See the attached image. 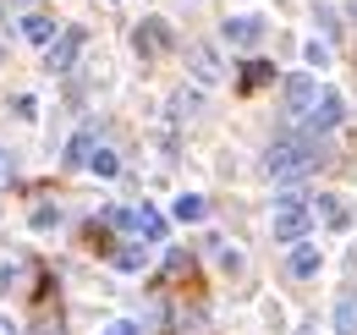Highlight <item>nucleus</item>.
Here are the masks:
<instances>
[{
	"instance_id": "1",
	"label": "nucleus",
	"mask_w": 357,
	"mask_h": 335,
	"mask_svg": "<svg viewBox=\"0 0 357 335\" xmlns=\"http://www.w3.org/2000/svg\"><path fill=\"white\" fill-rule=\"evenodd\" d=\"M313 165H319V143H308V137H275L264 154V170L275 181H303Z\"/></svg>"
},
{
	"instance_id": "2",
	"label": "nucleus",
	"mask_w": 357,
	"mask_h": 335,
	"mask_svg": "<svg viewBox=\"0 0 357 335\" xmlns=\"http://www.w3.org/2000/svg\"><path fill=\"white\" fill-rule=\"evenodd\" d=\"M269 231H275V242H286V248H297V242H308L313 231V209H308V193H286L275 214H269Z\"/></svg>"
},
{
	"instance_id": "3",
	"label": "nucleus",
	"mask_w": 357,
	"mask_h": 335,
	"mask_svg": "<svg viewBox=\"0 0 357 335\" xmlns=\"http://www.w3.org/2000/svg\"><path fill=\"white\" fill-rule=\"evenodd\" d=\"M110 225L116 231H127V237H137V242H165V220H160V209H149V204H132V209H110Z\"/></svg>"
},
{
	"instance_id": "4",
	"label": "nucleus",
	"mask_w": 357,
	"mask_h": 335,
	"mask_svg": "<svg viewBox=\"0 0 357 335\" xmlns=\"http://www.w3.org/2000/svg\"><path fill=\"white\" fill-rule=\"evenodd\" d=\"M83 44H89L83 28H66V34L45 50V72H55V77H61V72H72V66H77V55H83Z\"/></svg>"
},
{
	"instance_id": "5",
	"label": "nucleus",
	"mask_w": 357,
	"mask_h": 335,
	"mask_svg": "<svg viewBox=\"0 0 357 335\" xmlns=\"http://www.w3.org/2000/svg\"><path fill=\"white\" fill-rule=\"evenodd\" d=\"M280 99H286V110H291V116H303V121H308L313 105H319V83H313L308 72H297V77H286V83H280Z\"/></svg>"
},
{
	"instance_id": "6",
	"label": "nucleus",
	"mask_w": 357,
	"mask_h": 335,
	"mask_svg": "<svg viewBox=\"0 0 357 335\" xmlns=\"http://www.w3.org/2000/svg\"><path fill=\"white\" fill-rule=\"evenodd\" d=\"M165 44H171V28H165L160 17H149V22H137V28H132V50L143 55V61L165 55Z\"/></svg>"
},
{
	"instance_id": "7",
	"label": "nucleus",
	"mask_w": 357,
	"mask_h": 335,
	"mask_svg": "<svg viewBox=\"0 0 357 335\" xmlns=\"http://www.w3.org/2000/svg\"><path fill=\"white\" fill-rule=\"evenodd\" d=\"M341 116H347V99H341L335 88H319V105H313L308 126L313 132H330V126H341Z\"/></svg>"
},
{
	"instance_id": "8",
	"label": "nucleus",
	"mask_w": 357,
	"mask_h": 335,
	"mask_svg": "<svg viewBox=\"0 0 357 335\" xmlns=\"http://www.w3.org/2000/svg\"><path fill=\"white\" fill-rule=\"evenodd\" d=\"M225 39H231V44H242V50H253V44L264 39V17H253V11L231 17V22H225Z\"/></svg>"
},
{
	"instance_id": "9",
	"label": "nucleus",
	"mask_w": 357,
	"mask_h": 335,
	"mask_svg": "<svg viewBox=\"0 0 357 335\" xmlns=\"http://www.w3.org/2000/svg\"><path fill=\"white\" fill-rule=\"evenodd\" d=\"M187 61H192V77H198V83H220V77H225L220 55H215L209 44H192V50H187Z\"/></svg>"
},
{
	"instance_id": "10",
	"label": "nucleus",
	"mask_w": 357,
	"mask_h": 335,
	"mask_svg": "<svg viewBox=\"0 0 357 335\" xmlns=\"http://www.w3.org/2000/svg\"><path fill=\"white\" fill-rule=\"evenodd\" d=\"M313 214L330 225V231H352V209L335 198V193H319V204H313Z\"/></svg>"
},
{
	"instance_id": "11",
	"label": "nucleus",
	"mask_w": 357,
	"mask_h": 335,
	"mask_svg": "<svg viewBox=\"0 0 357 335\" xmlns=\"http://www.w3.org/2000/svg\"><path fill=\"white\" fill-rule=\"evenodd\" d=\"M319 269H324V248H319V242H297V248H291V275L308 281Z\"/></svg>"
},
{
	"instance_id": "12",
	"label": "nucleus",
	"mask_w": 357,
	"mask_h": 335,
	"mask_svg": "<svg viewBox=\"0 0 357 335\" xmlns=\"http://www.w3.org/2000/svg\"><path fill=\"white\" fill-rule=\"evenodd\" d=\"M22 39H28V44H45V50H50V44L61 39V28H55V17H39V11H28V17H22Z\"/></svg>"
},
{
	"instance_id": "13",
	"label": "nucleus",
	"mask_w": 357,
	"mask_h": 335,
	"mask_svg": "<svg viewBox=\"0 0 357 335\" xmlns=\"http://www.w3.org/2000/svg\"><path fill=\"white\" fill-rule=\"evenodd\" d=\"M204 214H209V198H204V193H181L176 198V220L181 225H192V220H204Z\"/></svg>"
},
{
	"instance_id": "14",
	"label": "nucleus",
	"mask_w": 357,
	"mask_h": 335,
	"mask_svg": "<svg viewBox=\"0 0 357 335\" xmlns=\"http://www.w3.org/2000/svg\"><path fill=\"white\" fill-rule=\"evenodd\" d=\"M171 110H176L181 121H192V116L204 110V94H198V88H176V94H171Z\"/></svg>"
},
{
	"instance_id": "15",
	"label": "nucleus",
	"mask_w": 357,
	"mask_h": 335,
	"mask_svg": "<svg viewBox=\"0 0 357 335\" xmlns=\"http://www.w3.org/2000/svg\"><path fill=\"white\" fill-rule=\"evenodd\" d=\"M335 335H357V292L335 302Z\"/></svg>"
},
{
	"instance_id": "16",
	"label": "nucleus",
	"mask_w": 357,
	"mask_h": 335,
	"mask_svg": "<svg viewBox=\"0 0 357 335\" xmlns=\"http://www.w3.org/2000/svg\"><path fill=\"white\" fill-rule=\"evenodd\" d=\"M89 160H93V126H83L72 137V149H66V165H89Z\"/></svg>"
},
{
	"instance_id": "17",
	"label": "nucleus",
	"mask_w": 357,
	"mask_h": 335,
	"mask_svg": "<svg viewBox=\"0 0 357 335\" xmlns=\"http://www.w3.org/2000/svg\"><path fill=\"white\" fill-rule=\"evenodd\" d=\"M116 264H121V269H143V264H149V242H132V248H121V253H116Z\"/></svg>"
},
{
	"instance_id": "18",
	"label": "nucleus",
	"mask_w": 357,
	"mask_h": 335,
	"mask_svg": "<svg viewBox=\"0 0 357 335\" xmlns=\"http://www.w3.org/2000/svg\"><path fill=\"white\" fill-rule=\"evenodd\" d=\"M89 170H93V176H116V170H121V160H116V154H110V149H93V160H89Z\"/></svg>"
},
{
	"instance_id": "19",
	"label": "nucleus",
	"mask_w": 357,
	"mask_h": 335,
	"mask_svg": "<svg viewBox=\"0 0 357 335\" xmlns=\"http://www.w3.org/2000/svg\"><path fill=\"white\" fill-rule=\"evenodd\" d=\"M303 55H308V66H330V44H324V39H308Z\"/></svg>"
},
{
	"instance_id": "20",
	"label": "nucleus",
	"mask_w": 357,
	"mask_h": 335,
	"mask_svg": "<svg viewBox=\"0 0 357 335\" xmlns=\"http://www.w3.org/2000/svg\"><path fill=\"white\" fill-rule=\"evenodd\" d=\"M319 22H324V34H341V11L330 0H319Z\"/></svg>"
},
{
	"instance_id": "21",
	"label": "nucleus",
	"mask_w": 357,
	"mask_h": 335,
	"mask_svg": "<svg viewBox=\"0 0 357 335\" xmlns=\"http://www.w3.org/2000/svg\"><path fill=\"white\" fill-rule=\"evenodd\" d=\"M33 225H39V231H50V225H61V209H50V204H39V209H33Z\"/></svg>"
},
{
	"instance_id": "22",
	"label": "nucleus",
	"mask_w": 357,
	"mask_h": 335,
	"mask_svg": "<svg viewBox=\"0 0 357 335\" xmlns=\"http://www.w3.org/2000/svg\"><path fill=\"white\" fill-rule=\"evenodd\" d=\"M17 116L33 121V116H39V99H33V94H17Z\"/></svg>"
},
{
	"instance_id": "23",
	"label": "nucleus",
	"mask_w": 357,
	"mask_h": 335,
	"mask_svg": "<svg viewBox=\"0 0 357 335\" xmlns=\"http://www.w3.org/2000/svg\"><path fill=\"white\" fill-rule=\"evenodd\" d=\"M264 77H269V66H264V61H248V88H253V83H264Z\"/></svg>"
},
{
	"instance_id": "24",
	"label": "nucleus",
	"mask_w": 357,
	"mask_h": 335,
	"mask_svg": "<svg viewBox=\"0 0 357 335\" xmlns=\"http://www.w3.org/2000/svg\"><path fill=\"white\" fill-rule=\"evenodd\" d=\"M105 335H143V330H137L132 319H116V325H110V330H105Z\"/></svg>"
},
{
	"instance_id": "25",
	"label": "nucleus",
	"mask_w": 357,
	"mask_h": 335,
	"mask_svg": "<svg viewBox=\"0 0 357 335\" xmlns=\"http://www.w3.org/2000/svg\"><path fill=\"white\" fill-rule=\"evenodd\" d=\"M0 335H17V325H11V319H6V313H0Z\"/></svg>"
},
{
	"instance_id": "26",
	"label": "nucleus",
	"mask_w": 357,
	"mask_h": 335,
	"mask_svg": "<svg viewBox=\"0 0 357 335\" xmlns=\"http://www.w3.org/2000/svg\"><path fill=\"white\" fill-rule=\"evenodd\" d=\"M297 335H313V330H297Z\"/></svg>"
},
{
	"instance_id": "27",
	"label": "nucleus",
	"mask_w": 357,
	"mask_h": 335,
	"mask_svg": "<svg viewBox=\"0 0 357 335\" xmlns=\"http://www.w3.org/2000/svg\"><path fill=\"white\" fill-rule=\"evenodd\" d=\"M17 6H28V0H17Z\"/></svg>"
}]
</instances>
